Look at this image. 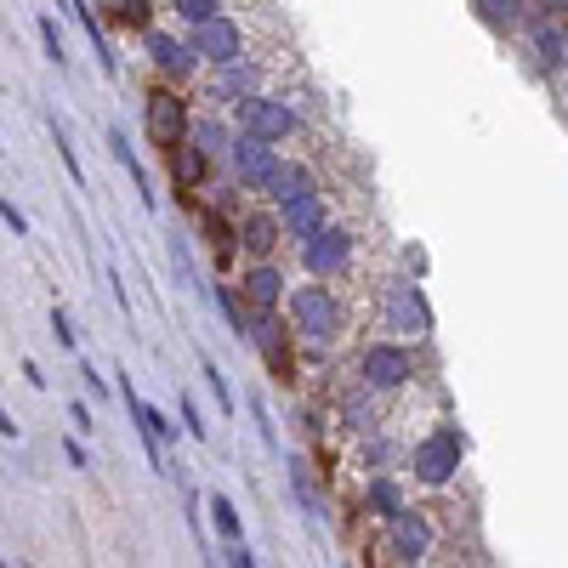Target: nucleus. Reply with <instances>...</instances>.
<instances>
[{
    "label": "nucleus",
    "instance_id": "obj_11",
    "mask_svg": "<svg viewBox=\"0 0 568 568\" xmlns=\"http://www.w3.org/2000/svg\"><path fill=\"white\" fill-rule=\"evenodd\" d=\"M240 302H245V313L250 319H267V313H279V302H285V279L274 274V267H250V274L240 279Z\"/></svg>",
    "mask_w": 568,
    "mask_h": 568
},
{
    "label": "nucleus",
    "instance_id": "obj_41",
    "mask_svg": "<svg viewBox=\"0 0 568 568\" xmlns=\"http://www.w3.org/2000/svg\"><path fill=\"white\" fill-rule=\"evenodd\" d=\"M63 455H69V466H91V460H86V449H80L75 438H69V444H63Z\"/></svg>",
    "mask_w": 568,
    "mask_h": 568
},
{
    "label": "nucleus",
    "instance_id": "obj_8",
    "mask_svg": "<svg viewBox=\"0 0 568 568\" xmlns=\"http://www.w3.org/2000/svg\"><path fill=\"white\" fill-rule=\"evenodd\" d=\"M410 376H415V358H410V347H392V342H381V347H370V353H364V387H370V392L404 387Z\"/></svg>",
    "mask_w": 568,
    "mask_h": 568
},
{
    "label": "nucleus",
    "instance_id": "obj_9",
    "mask_svg": "<svg viewBox=\"0 0 568 568\" xmlns=\"http://www.w3.org/2000/svg\"><path fill=\"white\" fill-rule=\"evenodd\" d=\"M188 52H193V63L205 57V63H216V69H222V63L240 57V29H233L227 18H205V23L188 29Z\"/></svg>",
    "mask_w": 568,
    "mask_h": 568
},
{
    "label": "nucleus",
    "instance_id": "obj_32",
    "mask_svg": "<svg viewBox=\"0 0 568 568\" xmlns=\"http://www.w3.org/2000/svg\"><path fill=\"white\" fill-rule=\"evenodd\" d=\"M0 222H7V227L18 233V240H29V216H23V211L12 205V199H0Z\"/></svg>",
    "mask_w": 568,
    "mask_h": 568
},
{
    "label": "nucleus",
    "instance_id": "obj_33",
    "mask_svg": "<svg viewBox=\"0 0 568 568\" xmlns=\"http://www.w3.org/2000/svg\"><path fill=\"white\" fill-rule=\"evenodd\" d=\"M41 41H46V57L63 63V35H57V18H41Z\"/></svg>",
    "mask_w": 568,
    "mask_h": 568
},
{
    "label": "nucleus",
    "instance_id": "obj_28",
    "mask_svg": "<svg viewBox=\"0 0 568 568\" xmlns=\"http://www.w3.org/2000/svg\"><path fill=\"white\" fill-rule=\"evenodd\" d=\"M177 18L193 29V23H205V18H222V12H216V0H177Z\"/></svg>",
    "mask_w": 568,
    "mask_h": 568
},
{
    "label": "nucleus",
    "instance_id": "obj_13",
    "mask_svg": "<svg viewBox=\"0 0 568 568\" xmlns=\"http://www.w3.org/2000/svg\"><path fill=\"white\" fill-rule=\"evenodd\" d=\"M319 227H330L319 193H302V199H290V205H279V233L285 240H313Z\"/></svg>",
    "mask_w": 568,
    "mask_h": 568
},
{
    "label": "nucleus",
    "instance_id": "obj_22",
    "mask_svg": "<svg viewBox=\"0 0 568 568\" xmlns=\"http://www.w3.org/2000/svg\"><path fill=\"white\" fill-rule=\"evenodd\" d=\"M472 7L483 12L489 29H512V23L523 18V0H472Z\"/></svg>",
    "mask_w": 568,
    "mask_h": 568
},
{
    "label": "nucleus",
    "instance_id": "obj_35",
    "mask_svg": "<svg viewBox=\"0 0 568 568\" xmlns=\"http://www.w3.org/2000/svg\"><path fill=\"white\" fill-rule=\"evenodd\" d=\"M182 426L193 432V438H205V421H199V404H193V392H182Z\"/></svg>",
    "mask_w": 568,
    "mask_h": 568
},
{
    "label": "nucleus",
    "instance_id": "obj_14",
    "mask_svg": "<svg viewBox=\"0 0 568 568\" xmlns=\"http://www.w3.org/2000/svg\"><path fill=\"white\" fill-rule=\"evenodd\" d=\"M274 205H290V199H302V193H319L313 188V171L308 165H296V159H279L274 165V177H267V188H261Z\"/></svg>",
    "mask_w": 568,
    "mask_h": 568
},
{
    "label": "nucleus",
    "instance_id": "obj_21",
    "mask_svg": "<svg viewBox=\"0 0 568 568\" xmlns=\"http://www.w3.org/2000/svg\"><path fill=\"white\" fill-rule=\"evenodd\" d=\"M534 46H541V63H546V69H563V23L541 18V23H534Z\"/></svg>",
    "mask_w": 568,
    "mask_h": 568
},
{
    "label": "nucleus",
    "instance_id": "obj_5",
    "mask_svg": "<svg viewBox=\"0 0 568 568\" xmlns=\"http://www.w3.org/2000/svg\"><path fill=\"white\" fill-rule=\"evenodd\" d=\"M302 261H308L313 279L347 274V261H353V233H347V227H319L313 240H302Z\"/></svg>",
    "mask_w": 568,
    "mask_h": 568
},
{
    "label": "nucleus",
    "instance_id": "obj_10",
    "mask_svg": "<svg viewBox=\"0 0 568 568\" xmlns=\"http://www.w3.org/2000/svg\"><path fill=\"white\" fill-rule=\"evenodd\" d=\"M387 330H398V336H426L432 330V308L421 285H392L387 290Z\"/></svg>",
    "mask_w": 568,
    "mask_h": 568
},
{
    "label": "nucleus",
    "instance_id": "obj_23",
    "mask_svg": "<svg viewBox=\"0 0 568 568\" xmlns=\"http://www.w3.org/2000/svg\"><path fill=\"white\" fill-rule=\"evenodd\" d=\"M370 512H376V517L404 512V494H398V483H392V478H376V483H370Z\"/></svg>",
    "mask_w": 568,
    "mask_h": 568
},
{
    "label": "nucleus",
    "instance_id": "obj_30",
    "mask_svg": "<svg viewBox=\"0 0 568 568\" xmlns=\"http://www.w3.org/2000/svg\"><path fill=\"white\" fill-rule=\"evenodd\" d=\"M205 227H211V245H216V261L227 267V261H233V233H227V222H222V216H211Z\"/></svg>",
    "mask_w": 568,
    "mask_h": 568
},
{
    "label": "nucleus",
    "instance_id": "obj_25",
    "mask_svg": "<svg viewBox=\"0 0 568 568\" xmlns=\"http://www.w3.org/2000/svg\"><path fill=\"white\" fill-rule=\"evenodd\" d=\"M171 154H177V182H182V188H193L199 177H205V165H211V159L199 154V148H188V143H182V148H171Z\"/></svg>",
    "mask_w": 568,
    "mask_h": 568
},
{
    "label": "nucleus",
    "instance_id": "obj_37",
    "mask_svg": "<svg viewBox=\"0 0 568 568\" xmlns=\"http://www.w3.org/2000/svg\"><path fill=\"white\" fill-rule=\"evenodd\" d=\"M222 557H227V568H256V557L245 552V541H233V546H227Z\"/></svg>",
    "mask_w": 568,
    "mask_h": 568
},
{
    "label": "nucleus",
    "instance_id": "obj_12",
    "mask_svg": "<svg viewBox=\"0 0 568 568\" xmlns=\"http://www.w3.org/2000/svg\"><path fill=\"white\" fill-rule=\"evenodd\" d=\"M250 342L261 347V358H267V370H274V381H296V358H290V342H285V330H279V319L267 313V319H256L250 324Z\"/></svg>",
    "mask_w": 568,
    "mask_h": 568
},
{
    "label": "nucleus",
    "instance_id": "obj_39",
    "mask_svg": "<svg viewBox=\"0 0 568 568\" xmlns=\"http://www.w3.org/2000/svg\"><path fill=\"white\" fill-rule=\"evenodd\" d=\"M404 267H410V274H426V250H421V245H404Z\"/></svg>",
    "mask_w": 568,
    "mask_h": 568
},
{
    "label": "nucleus",
    "instance_id": "obj_6",
    "mask_svg": "<svg viewBox=\"0 0 568 568\" xmlns=\"http://www.w3.org/2000/svg\"><path fill=\"white\" fill-rule=\"evenodd\" d=\"M240 125H245V137H256V143H285L296 131V109L279 103V97H245Z\"/></svg>",
    "mask_w": 568,
    "mask_h": 568
},
{
    "label": "nucleus",
    "instance_id": "obj_19",
    "mask_svg": "<svg viewBox=\"0 0 568 568\" xmlns=\"http://www.w3.org/2000/svg\"><path fill=\"white\" fill-rule=\"evenodd\" d=\"M109 143H114V159H120L125 171H131V182H137V199H143V205L154 211V182H148V171H143V159H137V148L125 143V131H109Z\"/></svg>",
    "mask_w": 568,
    "mask_h": 568
},
{
    "label": "nucleus",
    "instance_id": "obj_17",
    "mask_svg": "<svg viewBox=\"0 0 568 568\" xmlns=\"http://www.w3.org/2000/svg\"><path fill=\"white\" fill-rule=\"evenodd\" d=\"M148 57L159 63L165 75H188L193 69V52L182 41H171V35H159V29H148Z\"/></svg>",
    "mask_w": 568,
    "mask_h": 568
},
{
    "label": "nucleus",
    "instance_id": "obj_40",
    "mask_svg": "<svg viewBox=\"0 0 568 568\" xmlns=\"http://www.w3.org/2000/svg\"><path fill=\"white\" fill-rule=\"evenodd\" d=\"M69 421H75V432H91L97 421H91V410L86 404H69Z\"/></svg>",
    "mask_w": 568,
    "mask_h": 568
},
{
    "label": "nucleus",
    "instance_id": "obj_31",
    "mask_svg": "<svg viewBox=\"0 0 568 568\" xmlns=\"http://www.w3.org/2000/svg\"><path fill=\"white\" fill-rule=\"evenodd\" d=\"M205 381H211V392H216V404H222V415H233V392H227V376L216 370L211 358H205Z\"/></svg>",
    "mask_w": 568,
    "mask_h": 568
},
{
    "label": "nucleus",
    "instance_id": "obj_38",
    "mask_svg": "<svg viewBox=\"0 0 568 568\" xmlns=\"http://www.w3.org/2000/svg\"><path fill=\"white\" fill-rule=\"evenodd\" d=\"M80 376H86V392H91V398H109V381H103V376H97V370H91V364H80Z\"/></svg>",
    "mask_w": 568,
    "mask_h": 568
},
{
    "label": "nucleus",
    "instance_id": "obj_34",
    "mask_svg": "<svg viewBox=\"0 0 568 568\" xmlns=\"http://www.w3.org/2000/svg\"><path fill=\"white\" fill-rule=\"evenodd\" d=\"M52 336H57V347H75V324L63 308H52Z\"/></svg>",
    "mask_w": 568,
    "mask_h": 568
},
{
    "label": "nucleus",
    "instance_id": "obj_4",
    "mask_svg": "<svg viewBox=\"0 0 568 568\" xmlns=\"http://www.w3.org/2000/svg\"><path fill=\"white\" fill-rule=\"evenodd\" d=\"M387 523H392V528H387V552L404 563V568H421L426 552H432V523H426V512L404 506V512H392Z\"/></svg>",
    "mask_w": 568,
    "mask_h": 568
},
{
    "label": "nucleus",
    "instance_id": "obj_2",
    "mask_svg": "<svg viewBox=\"0 0 568 568\" xmlns=\"http://www.w3.org/2000/svg\"><path fill=\"white\" fill-rule=\"evenodd\" d=\"M143 125H148V143L154 148H182L188 143V103H182L177 91H148Z\"/></svg>",
    "mask_w": 568,
    "mask_h": 568
},
{
    "label": "nucleus",
    "instance_id": "obj_42",
    "mask_svg": "<svg viewBox=\"0 0 568 568\" xmlns=\"http://www.w3.org/2000/svg\"><path fill=\"white\" fill-rule=\"evenodd\" d=\"M0 438H18V421L7 415V404H0Z\"/></svg>",
    "mask_w": 568,
    "mask_h": 568
},
{
    "label": "nucleus",
    "instance_id": "obj_7",
    "mask_svg": "<svg viewBox=\"0 0 568 568\" xmlns=\"http://www.w3.org/2000/svg\"><path fill=\"white\" fill-rule=\"evenodd\" d=\"M227 159H233V182L250 188V193H261V188H267V177H274V165H279L274 143H256V137H233Z\"/></svg>",
    "mask_w": 568,
    "mask_h": 568
},
{
    "label": "nucleus",
    "instance_id": "obj_29",
    "mask_svg": "<svg viewBox=\"0 0 568 568\" xmlns=\"http://www.w3.org/2000/svg\"><path fill=\"white\" fill-rule=\"evenodd\" d=\"M103 12H114V18H125V23H143L148 18V0H97Z\"/></svg>",
    "mask_w": 568,
    "mask_h": 568
},
{
    "label": "nucleus",
    "instance_id": "obj_36",
    "mask_svg": "<svg viewBox=\"0 0 568 568\" xmlns=\"http://www.w3.org/2000/svg\"><path fill=\"white\" fill-rule=\"evenodd\" d=\"M57 154H63V165H69V177L86 182V171H80V159H75V148H69V137H63V131H57Z\"/></svg>",
    "mask_w": 568,
    "mask_h": 568
},
{
    "label": "nucleus",
    "instance_id": "obj_20",
    "mask_svg": "<svg viewBox=\"0 0 568 568\" xmlns=\"http://www.w3.org/2000/svg\"><path fill=\"white\" fill-rule=\"evenodd\" d=\"M188 137H193V148L199 154H222V148H233V137H227V125H216V120H188Z\"/></svg>",
    "mask_w": 568,
    "mask_h": 568
},
{
    "label": "nucleus",
    "instance_id": "obj_18",
    "mask_svg": "<svg viewBox=\"0 0 568 568\" xmlns=\"http://www.w3.org/2000/svg\"><path fill=\"white\" fill-rule=\"evenodd\" d=\"M256 86H261V75L250 69V63H240V57L222 63V75H216V97H240V103H245V97H256Z\"/></svg>",
    "mask_w": 568,
    "mask_h": 568
},
{
    "label": "nucleus",
    "instance_id": "obj_15",
    "mask_svg": "<svg viewBox=\"0 0 568 568\" xmlns=\"http://www.w3.org/2000/svg\"><path fill=\"white\" fill-rule=\"evenodd\" d=\"M120 392H125V404H131V421H137V432H143V444H148V449H159L165 438H171V421H165V415H159V410H154L148 398H143L137 387H131V381H125Z\"/></svg>",
    "mask_w": 568,
    "mask_h": 568
},
{
    "label": "nucleus",
    "instance_id": "obj_1",
    "mask_svg": "<svg viewBox=\"0 0 568 568\" xmlns=\"http://www.w3.org/2000/svg\"><path fill=\"white\" fill-rule=\"evenodd\" d=\"M290 324H296V336L324 347V342L342 336V302L330 296V285H302L290 296Z\"/></svg>",
    "mask_w": 568,
    "mask_h": 568
},
{
    "label": "nucleus",
    "instance_id": "obj_43",
    "mask_svg": "<svg viewBox=\"0 0 568 568\" xmlns=\"http://www.w3.org/2000/svg\"><path fill=\"white\" fill-rule=\"evenodd\" d=\"M546 12H557V23H563V0H546Z\"/></svg>",
    "mask_w": 568,
    "mask_h": 568
},
{
    "label": "nucleus",
    "instance_id": "obj_24",
    "mask_svg": "<svg viewBox=\"0 0 568 568\" xmlns=\"http://www.w3.org/2000/svg\"><path fill=\"white\" fill-rule=\"evenodd\" d=\"M216 302H222V313H227V324H233V336H245V342H250V324H256V319L245 313L240 296H233V290L222 285V290H216Z\"/></svg>",
    "mask_w": 568,
    "mask_h": 568
},
{
    "label": "nucleus",
    "instance_id": "obj_27",
    "mask_svg": "<svg viewBox=\"0 0 568 568\" xmlns=\"http://www.w3.org/2000/svg\"><path fill=\"white\" fill-rule=\"evenodd\" d=\"M211 523L227 534V541H240V506H233L227 494H211Z\"/></svg>",
    "mask_w": 568,
    "mask_h": 568
},
{
    "label": "nucleus",
    "instance_id": "obj_3",
    "mask_svg": "<svg viewBox=\"0 0 568 568\" xmlns=\"http://www.w3.org/2000/svg\"><path fill=\"white\" fill-rule=\"evenodd\" d=\"M460 455H466V444H460V432L455 426H444V432H432V438H421V449H415V478L421 483H449L455 478V466H460Z\"/></svg>",
    "mask_w": 568,
    "mask_h": 568
},
{
    "label": "nucleus",
    "instance_id": "obj_26",
    "mask_svg": "<svg viewBox=\"0 0 568 568\" xmlns=\"http://www.w3.org/2000/svg\"><path fill=\"white\" fill-rule=\"evenodd\" d=\"M290 478H296V494L308 500V512H324V494H319V483L308 472V460H290Z\"/></svg>",
    "mask_w": 568,
    "mask_h": 568
},
{
    "label": "nucleus",
    "instance_id": "obj_16",
    "mask_svg": "<svg viewBox=\"0 0 568 568\" xmlns=\"http://www.w3.org/2000/svg\"><path fill=\"white\" fill-rule=\"evenodd\" d=\"M279 240H285V233H279V216H261V211H256V216L240 222V245H245L250 256H274Z\"/></svg>",
    "mask_w": 568,
    "mask_h": 568
}]
</instances>
